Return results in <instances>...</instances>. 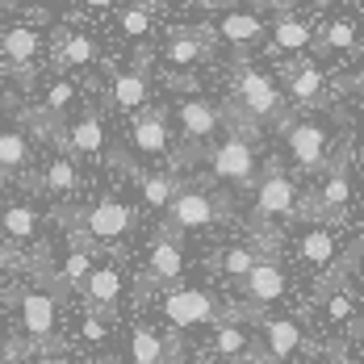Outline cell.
Segmentation results:
<instances>
[{
    "mask_svg": "<svg viewBox=\"0 0 364 364\" xmlns=\"http://www.w3.org/2000/svg\"><path fill=\"white\" fill-rule=\"evenodd\" d=\"M9 301L17 306V323H21V343L38 356H59L63 352V331H59V301L38 285L21 281L9 289Z\"/></svg>",
    "mask_w": 364,
    "mask_h": 364,
    "instance_id": "cell-1",
    "label": "cell"
},
{
    "mask_svg": "<svg viewBox=\"0 0 364 364\" xmlns=\"http://www.w3.org/2000/svg\"><path fill=\"white\" fill-rule=\"evenodd\" d=\"M159 314H164V323H172L176 331L218 327L226 318H239V310L230 301H222L214 289H201V285H172V289H164Z\"/></svg>",
    "mask_w": 364,
    "mask_h": 364,
    "instance_id": "cell-2",
    "label": "cell"
},
{
    "mask_svg": "<svg viewBox=\"0 0 364 364\" xmlns=\"http://www.w3.org/2000/svg\"><path fill=\"white\" fill-rule=\"evenodd\" d=\"M235 289H239V297H243V306H235L239 318H243V323H255L259 310L277 306V301L289 293V272H285L281 255H259L252 268H247V277L235 281Z\"/></svg>",
    "mask_w": 364,
    "mask_h": 364,
    "instance_id": "cell-3",
    "label": "cell"
},
{
    "mask_svg": "<svg viewBox=\"0 0 364 364\" xmlns=\"http://www.w3.org/2000/svg\"><path fill=\"white\" fill-rule=\"evenodd\" d=\"M230 218V201L226 197H214L205 188H176V197L168 201L164 210V230L159 235H188V230H205L214 222Z\"/></svg>",
    "mask_w": 364,
    "mask_h": 364,
    "instance_id": "cell-4",
    "label": "cell"
},
{
    "mask_svg": "<svg viewBox=\"0 0 364 364\" xmlns=\"http://www.w3.org/2000/svg\"><path fill=\"white\" fill-rule=\"evenodd\" d=\"M348 205H352V176H348V151H343V155L331 164V172L323 176V184H318L306 201H297L293 218H306V222L343 218Z\"/></svg>",
    "mask_w": 364,
    "mask_h": 364,
    "instance_id": "cell-5",
    "label": "cell"
},
{
    "mask_svg": "<svg viewBox=\"0 0 364 364\" xmlns=\"http://www.w3.org/2000/svg\"><path fill=\"white\" fill-rule=\"evenodd\" d=\"M122 293H126V281H122L117 255H109L105 264H92L88 277H84V285H80V297H84L88 318H101V323H113V318H117Z\"/></svg>",
    "mask_w": 364,
    "mask_h": 364,
    "instance_id": "cell-6",
    "label": "cell"
},
{
    "mask_svg": "<svg viewBox=\"0 0 364 364\" xmlns=\"http://www.w3.org/2000/svg\"><path fill=\"white\" fill-rule=\"evenodd\" d=\"M293 210H297V188L293 181L272 164L268 172H264V181L255 184V226H272V222H285L293 218Z\"/></svg>",
    "mask_w": 364,
    "mask_h": 364,
    "instance_id": "cell-7",
    "label": "cell"
},
{
    "mask_svg": "<svg viewBox=\"0 0 364 364\" xmlns=\"http://www.w3.org/2000/svg\"><path fill=\"white\" fill-rule=\"evenodd\" d=\"M210 168L222 184H239L252 188L255 184V151L247 143V134H226V143L210 151Z\"/></svg>",
    "mask_w": 364,
    "mask_h": 364,
    "instance_id": "cell-8",
    "label": "cell"
},
{
    "mask_svg": "<svg viewBox=\"0 0 364 364\" xmlns=\"http://www.w3.org/2000/svg\"><path fill=\"white\" fill-rule=\"evenodd\" d=\"M130 364H184L181 335H164L151 323H130Z\"/></svg>",
    "mask_w": 364,
    "mask_h": 364,
    "instance_id": "cell-9",
    "label": "cell"
},
{
    "mask_svg": "<svg viewBox=\"0 0 364 364\" xmlns=\"http://www.w3.org/2000/svg\"><path fill=\"white\" fill-rule=\"evenodd\" d=\"M252 331H255V339H259V348H264L277 364H289L301 348H310L301 323H293V318H264V314H259Z\"/></svg>",
    "mask_w": 364,
    "mask_h": 364,
    "instance_id": "cell-10",
    "label": "cell"
},
{
    "mask_svg": "<svg viewBox=\"0 0 364 364\" xmlns=\"http://www.w3.org/2000/svg\"><path fill=\"white\" fill-rule=\"evenodd\" d=\"M285 143H289V155L301 172H318L331 159L327 130H323L318 122H310V117H306V122H293L289 130H285Z\"/></svg>",
    "mask_w": 364,
    "mask_h": 364,
    "instance_id": "cell-11",
    "label": "cell"
},
{
    "mask_svg": "<svg viewBox=\"0 0 364 364\" xmlns=\"http://www.w3.org/2000/svg\"><path fill=\"white\" fill-rule=\"evenodd\" d=\"M235 88H239V105H243V113H247L252 122H272V117L281 113V92H277V84L264 72L243 68L239 80H235Z\"/></svg>",
    "mask_w": 364,
    "mask_h": 364,
    "instance_id": "cell-12",
    "label": "cell"
},
{
    "mask_svg": "<svg viewBox=\"0 0 364 364\" xmlns=\"http://www.w3.org/2000/svg\"><path fill=\"white\" fill-rule=\"evenodd\" d=\"M184 277V252L172 235H155L151 255H146V277L139 281L143 289H172Z\"/></svg>",
    "mask_w": 364,
    "mask_h": 364,
    "instance_id": "cell-13",
    "label": "cell"
},
{
    "mask_svg": "<svg viewBox=\"0 0 364 364\" xmlns=\"http://www.w3.org/2000/svg\"><path fill=\"white\" fill-rule=\"evenodd\" d=\"M255 348V331L243 323V318H226L214 327V356L226 364H239L247 352Z\"/></svg>",
    "mask_w": 364,
    "mask_h": 364,
    "instance_id": "cell-14",
    "label": "cell"
},
{
    "mask_svg": "<svg viewBox=\"0 0 364 364\" xmlns=\"http://www.w3.org/2000/svg\"><path fill=\"white\" fill-rule=\"evenodd\" d=\"M63 143L72 146V155H84V159L101 155V151H105V122H101L97 113L75 117L72 126H68V134H63Z\"/></svg>",
    "mask_w": 364,
    "mask_h": 364,
    "instance_id": "cell-15",
    "label": "cell"
},
{
    "mask_svg": "<svg viewBox=\"0 0 364 364\" xmlns=\"http://www.w3.org/2000/svg\"><path fill=\"white\" fill-rule=\"evenodd\" d=\"M293 255H297L301 264H310V268H331L335 255H339V243H335V235H331L327 226H310V230L297 239Z\"/></svg>",
    "mask_w": 364,
    "mask_h": 364,
    "instance_id": "cell-16",
    "label": "cell"
},
{
    "mask_svg": "<svg viewBox=\"0 0 364 364\" xmlns=\"http://www.w3.org/2000/svg\"><path fill=\"white\" fill-rule=\"evenodd\" d=\"M134 146L143 151L146 159H159L168 151V122H164V109H146L134 117Z\"/></svg>",
    "mask_w": 364,
    "mask_h": 364,
    "instance_id": "cell-17",
    "label": "cell"
},
{
    "mask_svg": "<svg viewBox=\"0 0 364 364\" xmlns=\"http://www.w3.org/2000/svg\"><path fill=\"white\" fill-rule=\"evenodd\" d=\"M218 117L222 113L210 105V101H184L181 105V126L184 134L193 139V143H205V139H214V130H218Z\"/></svg>",
    "mask_w": 364,
    "mask_h": 364,
    "instance_id": "cell-18",
    "label": "cell"
},
{
    "mask_svg": "<svg viewBox=\"0 0 364 364\" xmlns=\"http://www.w3.org/2000/svg\"><path fill=\"white\" fill-rule=\"evenodd\" d=\"M218 34L230 42V46H252V42H259V34H264V21L255 17V13H239V9H226L218 21Z\"/></svg>",
    "mask_w": 364,
    "mask_h": 364,
    "instance_id": "cell-19",
    "label": "cell"
},
{
    "mask_svg": "<svg viewBox=\"0 0 364 364\" xmlns=\"http://www.w3.org/2000/svg\"><path fill=\"white\" fill-rule=\"evenodd\" d=\"M318 306H323V318H327L331 327H339V323L348 327L352 318H360V297H356V285H339V289H331Z\"/></svg>",
    "mask_w": 364,
    "mask_h": 364,
    "instance_id": "cell-20",
    "label": "cell"
},
{
    "mask_svg": "<svg viewBox=\"0 0 364 364\" xmlns=\"http://www.w3.org/2000/svg\"><path fill=\"white\" fill-rule=\"evenodd\" d=\"M30 168V139L21 130H0V181Z\"/></svg>",
    "mask_w": 364,
    "mask_h": 364,
    "instance_id": "cell-21",
    "label": "cell"
},
{
    "mask_svg": "<svg viewBox=\"0 0 364 364\" xmlns=\"http://www.w3.org/2000/svg\"><path fill=\"white\" fill-rule=\"evenodd\" d=\"M0 235L13 243H30L38 235V210L34 205H9L0 210Z\"/></svg>",
    "mask_w": 364,
    "mask_h": 364,
    "instance_id": "cell-22",
    "label": "cell"
},
{
    "mask_svg": "<svg viewBox=\"0 0 364 364\" xmlns=\"http://www.w3.org/2000/svg\"><path fill=\"white\" fill-rule=\"evenodd\" d=\"M323 88H327V80H323V72L314 63H301L297 72H289V101L293 105H314L323 97Z\"/></svg>",
    "mask_w": 364,
    "mask_h": 364,
    "instance_id": "cell-23",
    "label": "cell"
},
{
    "mask_svg": "<svg viewBox=\"0 0 364 364\" xmlns=\"http://www.w3.org/2000/svg\"><path fill=\"white\" fill-rule=\"evenodd\" d=\"M205 59V38L201 34H176L164 46V63L168 68H193Z\"/></svg>",
    "mask_w": 364,
    "mask_h": 364,
    "instance_id": "cell-24",
    "label": "cell"
},
{
    "mask_svg": "<svg viewBox=\"0 0 364 364\" xmlns=\"http://www.w3.org/2000/svg\"><path fill=\"white\" fill-rule=\"evenodd\" d=\"M38 46H42V38H38V30H30V26H17V30L0 34V55L13 59V63H30L38 55Z\"/></svg>",
    "mask_w": 364,
    "mask_h": 364,
    "instance_id": "cell-25",
    "label": "cell"
},
{
    "mask_svg": "<svg viewBox=\"0 0 364 364\" xmlns=\"http://www.w3.org/2000/svg\"><path fill=\"white\" fill-rule=\"evenodd\" d=\"M113 105L117 109H143L146 105V75L143 72H122L113 80Z\"/></svg>",
    "mask_w": 364,
    "mask_h": 364,
    "instance_id": "cell-26",
    "label": "cell"
},
{
    "mask_svg": "<svg viewBox=\"0 0 364 364\" xmlns=\"http://www.w3.org/2000/svg\"><path fill=\"white\" fill-rule=\"evenodd\" d=\"M255 259H259V252H255L252 243H235V247H222L218 252V272L235 285V281H243L247 277V268H252Z\"/></svg>",
    "mask_w": 364,
    "mask_h": 364,
    "instance_id": "cell-27",
    "label": "cell"
},
{
    "mask_svg": "<svg viewBox=\"0 0 364 364\" xmlns=\"http://www.w3.org/2000/svg\"><path fill=\"white\" fill-rule=\"evenodd\" d=\"M42 184H46L50 193H59V197L75 193V188H80V172H75L72 155H55L50 168H46V176H42Z\"/></svg>",
    "mask_w": 364,
    "mask_h": 364,
    "instance_id": "cell-28",
    "label": "cell"
},
{
    "mask_svg": "<svg viewBox=\"0 0 364 364\" xmlns=\"http://www.w3.org/2000/svg\"><path fill=\"white\" fill-rule=\"evenodd\" d=\"M272 46L277 50H306L310 46V26L306 21H293V17H281L277 21V30H272Z\"/></svg>",
    "mask_w": 364,
    "mask_h": 364,
    "instance_id": "cell-29",
    "label": "cell"
},
{
    "mask_svg": "<svg viewBox=\"0 0 364 364\" xmlns=\"http://www.w3.org/2000/svg\"><path fill=\"white\" fill-rule=\"evenodd\" d=\"M139 184H143V201L151 205V210H168V201H172L176 188H181L168 172H151V176H143Z\"/></svg>",
    "mask_w": 364,
    "mask_h": 364,
    "instance_id": "cell-30",
    "label": "cell"
},
{
    "mask_svg": "<svg viewBox=\"0 0 364 364\" xmlns=\"http://www.w3.org/2000/svg\"><path fill=\"white\" fill-rule=\"evenodd\" d=\"M97 59V42L84 34H72L68 42H63V50H59V63L63 68H80V63H92Z\"/></svg>",
    "mask_w": 364,
    "mask_h": 364,
    "instance_id": "cell-31",
    "label": "cell"
},
{
    "mask_svg": "<svg viewBox=\"0 0 364 364\" xmlns=\"http://www.w3.org/2000/svg\"><path fill=\"white\" fill-rule=\"evenodd\" d=\"M323 46H331V50H356V26H352V17H335L323 30Z\"/></svg>",
    "mask_w": 364,
    "mask_h": 364,
    "instance_id": "cell-32",
    "label": "cell"
},
{
    "mask_svg": "<svg viewBox=\"0 0 364 364\" xmlns=\"http://www.w3.org/2000/svg\"><path fill=\"white\" fill-rule=\"evenodd\" d=\"M72 101H75V84H72V80H55V84L46 88V109H42V113H50V117H63Z\"/></svg>",
    "mask_w": 364,
    "mask_h": 364,
    "instance_id": "cell-33",
    "label": "cell"
},
{
    "mask_svg": "<svg viewBox=\"0 0 364 364\" xmlns=\"http://www.w3.org/2000/svg\"><path fill=\"white\" fill-rule=\"evenodd\" d=\"M122 30H126L130 38H146V34H151V13L139 9V4H134V9H126V13H122Z\"/></svg>",
    "mask_w": 364,
    "mask_h": 364,
    "instance_id": "cell-34",
    "label": "cell"
},
{
    "mask_svg": "<svg viewBox=\"0 0 364 364\" xmlns=\"http://www.w3.org/2000/svg\"><path fill=\"white\" fill-rule=\"evenodd\" d=\"M327 352H331V364H360L356 360V352H352V343H343V339L327 343Z\"/></svg>",
    "mask_w": 364,
    "mask_h": 364,
    "instance_id": "cell-35",
    "label": "cell"
},
{
    "mask_svg": "<svg viewBox=\"0 0 364 364\" xmlns=\"http://www.w3.org/2000/svg\"><path fill=\"white\" fill-rule=\"evenodd\" d=\"M17 268H21V255L13 252V247H4V243H0V281H4L9 272H17Z\"/></svg>",
    "mask_w": 364,
    "mask_h": 364,
    "instance_id": "cell-36",
    "label": "cell"
},
{
    "mask_svg": "<svg viewBox=\"0 0 364 364\" xmlns=\"http://www.w3.org/2000/svg\"><path fill=\"white\" fill-rule=\"evenodd\" d=\"M84 339L101 343V339H105V323H101V318H84Z\"/></svg>",
    "mask_w": 364,
    "mask_h": 364,
    "instance_id": "cell-37",
    "label": "cell"
},
{
    "mask_svg": "<svg viewBox=\"0 0 364 364\" xmlns=\"http://www.w3.org/2000/svg\"><path fill=\"white\" fill-rule=\"evenodd\" d=\"M184 364H222V360L214 356V352H197V356H188Z\"/></svg>",
    "mask_w": 364,
    "mask_h": 364,
    "instance_id": "cell-38",
    "label": "cell"
},
{
    "mask_svg": "<svg viewBox=\"0 0 364 364\" xmlns=\"http://www.w3.org/2000/svg\"><path fill=\"white\" fill-rule=\"evenodd\" d=\"M38 364H72V360H68V356L59 352V356H42V360H38Z\"/></svg>",
    "mask_w": 364,
    "mask_h": 364,
    "instance_id": "cell-39",
    "label": "cell"
},
{
    "mask_svg": "<svg viewBox=\"0 0 364 364\" xmlns=\"http://www.w3.org/2000/svg\"><path fill=\"white\" fill-rule=\"evenodd\" d=\"M92 9H113V0H88Z\"/></svg>",
    "mask_w": 364,
    "mask_h": 364,
    "instance_id": "cell-40",
    "label": "cell"
},
{
    "mask_svg": "<svg viewBox=\"0 0 364 364\" xmlns=\"http://www.w3.org/2000/svg\"><path fill=\"white\" fill-rule=\"evenodd\" d=\"M205 4H218V9H226V4H235V0H205Z\"/></svg>",
    "mask_w": 364,
    "mask_h": 364,
    "instance_id": "cell-41",
    "label": "cell"
}]
</instances>
